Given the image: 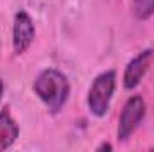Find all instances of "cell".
Masks as SVG:
<instances>
[{"label":"cell","instance_id":"8992f818","mask_svg":"<svg viewBox=\"0 0 154 152\" xmlns=\"http://www.w3.org/2000/svg\"><path fill=\"white\" fill-rule=\"evenodd\" d=\"M20 134V127L7 109L0 113V150L9 149Z\"/></svg>","mask_w":154,"mask_h":152},{"label":"cell","instance_id":"ba28073f","mask_svg":"<svg viewBox=\"0 0 154 152\" xmlns=\"http://www.w3.org/2000/svg\"><path fill=\"white\" fill-rule=\"evenodd\" d=\"M111 149H113V147H111L109 143H102V145L97 147V150H111Z\"/></svg>","mask_w":154,"mask_h":152},{"label":"cell","instance_id":"277c9868","mask_svg":"<svg viewBox=\"0 0 154 152\" xmlns=\"http://www.w3.org/2000/svg\"><path fill=\"white\" fill-rule=\"evenodd\" d=\"M34 22L29 16V13L25 11H18L14 14V25H13V47H14V54H23L32 39H34Z\"/></svg>","mask_w":154,"mask_h":152},{"label":"cell","instance_id":"5b68a950","mask_svg":"<svg viewBox=\"0 0 154 152\" xmlns=\"http://www.w3.org/2000/svg\"><path fill=\"white\" fill-rule=\"evenodd\" d=\"M152 59H154V50L152 48H145L127 63L125 72H124V88L125 90H133V88H136L140 84V81L147 74Z\"/></svg>","mask_w":154,"mask_h":152},{"label":"cell","instance_id":"9c48e42d","mask_svg":"<svg viewBox=\"0 0 154 152\" xmlns=\"http://www.w3.org/2000/svg\"><path fill=\"white\" fill-rule=\"evenodd\" d=\"M2 95H4V81L0 79V100H2Z\"/></svg>","mask_w":154,"mask_h":152},{"label":"cell","instance_id":"52a82bcc","mask_svg":"<svg viewBox=\"0 0 154 152\" xmlns=\"http://www.w3.org/2000/svg\"><path fill=\"white\" fill-rule=\"evenodd\" d=\"M133 11L138 20H145L154 14V0H133Z\"/></svg>","mask_w":154,"mask_h":152},{"label":"cell","instance_id":"3957f363","mask_svg":"<svg viewBox=\"0 0 154 152\" xmlns=\"http://www.w3.org/2000/svg\"><path fill=\"white\" fill-rule=\"evenodd\" d=\"M145 109H147L145 102L140 95H133L124 104V109L118 116V131H116L120 141H125L136 131V127L140 125V122L145 116Z\"/></svg>","mask_w":154,"mask_h":152},{"label":"cell","instance_id":"7a4b0ae2","mask_svg":"<svg viewBox=\"0 0 154 152\" xmlns=\"http://www.w3.org/2000/svg\"><path fill=\"white\" fill-rule=\"evenodd\" d=\"M116 86V74L113 70L102 72L95 77L90 93H88V108L95 116H104L109 109L113 93Z\"/></svg>","mask_w":154,"mask_h":152},{"label":"cell","instance_id":"6da1fadb","mask_svg":"<svg viewBox=\"0 0 154 152\" xmlns=\"http://www.w3.org/2000/svg\"><path fill=\"white\" fill-rule=\"evenodd\" d=\"M34 91L39 97V100L52 111L57 113L63 109V106L68 100L70 95V84L68 79L56 68L43 70L36 81H34Z\"/></svg>","mask_w":154,"mask_h":152}]
</instances>
